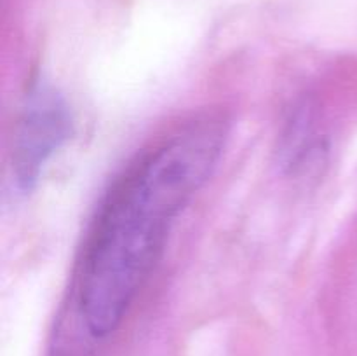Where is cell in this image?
Listing matches in <instances>:
<instances>
[{"mask_svg":"<svg viewBox=\"0 0 357 356\" xmlns=\"http://www.w3.org/2000/svg\"><path fill=\"white\" fill-rule=\"evenodd\" d=\"M227 138L223 115L190 119L139 152L108 188L77 274V311L93 337L121 327L178 215L218 166Z\"/></svg>","mask_w":357,"mask_h":356,"instance_id":"cell-1","label":"cell"},{"mask_svg":"<svg viewBox=\"0 0 357 356\" xmlns=\"http://www.w3.org/2000/svg\"><path fill=\"white\" fill-rule=\"evenodd\" d=\"M73 131V112L61 91L42 75L31 79L10 150L13 184L20 194H30L37 187L49 161L65 147Z\"/></svg>","mask_w":357,"mask_h":356,"instance_id":"cell-2","label":"cell"},{"mask_svg":"<svg viewBox=\"0 0 357 356\" xmlns=\"http://www.w3.org/2000/svg\"><path fill=\"white\" fill-rule=\"evenodd\" d=\"M330 142L321 128L319 112L312 98L293 105L279 135L278 163L288 175H303L324 164Z\"/></svg>","mask_w":357,"mask_h":356,"instance_id":"cell-3","label":"cell"}]
</instances>
